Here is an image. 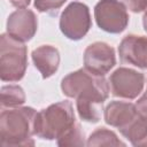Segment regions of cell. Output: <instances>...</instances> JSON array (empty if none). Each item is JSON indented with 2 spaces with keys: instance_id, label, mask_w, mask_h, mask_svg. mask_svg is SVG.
I'll use <instances>...</instances> for the list:
<instances>
[{
  "instance_id": "obj_1",
  "label": "cell",
  "mask_w": 147,
  "mask_h": 147,
  "mask_svg": "<svg viewBox=\"0 0 147 147\" xmlns=\"http://www.w3.org/2000/svg\"><path fill=\"white\" fill-rule=\"evenodd\" d=\"M37 111L32 107H16L0 114V145L2 147L34 146V121Z\"/></svg>"
},
{
  "instance_id": "obj_10",
  "label": "cell",
  "mask_w": 147,
  "mask_h": 147,
  "mask_svg": "<svg viewBox=\"0 0 147 147\" xmlns=\"http://www.w3.org/2000/svg\"><path fill=\"white\" fill-rule=\"evenodd\" d=\"M118 53L123 62L147 69V37L138 34L125 36L118 46Z\"/></svg>"
},
{
  "instance_id": "obj_12",
  "label": "cell",
  "mask_w": 147,
  "mask_h": 147,
  "mask_svg": "<svg viewBox=\"0 0 147 147\" xmlns=\"http://www.w3.org/2000/svg\"><path fill=\"white\" fill-rule=\"evenodd\" d=\"M31 57L34 67L41 74L44 79L53 76L60 64V53L52 45H41L32 51Z\"/></svg>"
},
{
  "instance_id": "obj_14",
  "label": "cell",
  "mask_w": 147,
  "mask_h": 147,
  "mask_svg": "<svg viewBox=\"0 0 147 147\" xmlns=\"http://www.w3.org/2000/svg\"><path fill=\"white\" fill-rule=\"evenodd\" d=\"M86 145L88 147H96V146H125V142L119 140L117 134L108 130L107 127H98L94 130L90 137L87 138Z\"/></svg>"
},
{
  "instance_id": "obj_20",
  "label": "cell",
  "mask_w": 147,
  "mask_h": 147,
  "mask_svg": "<svg viewBox=\"0 0 147 147\" xmlns=\"http://www.w3.org/2000/svg\"><path fill=\"white\" fill-rule=\"evenodd\" d=\"M9 2L14 6V7H17V8H25L30 5L31 0H9Z\"/></svg>"
},
{
  "instance_id": "obj_19",
  "label": "cell",
  "mask_w": 147,
  "mask_h": 147,
  "mask_svg": "<svg viewBox=\"0 0 147 147\" xmlns=\"http://www.w3.org/2000/svg\"><path fill=\"white\" fill-rule=\"evenodd\" d=\"M136 109L139 116L147 118V91L136 102Z\"/></svg>"
},
{
  "instance_id": "obj_11",
  "label": "cell",
  "mask_w": 147,
  "mask_h": 147,
  "mask_svg": "<svg viewBox=\"0 0 147 147\" xmlns=\"http://www.w3.org/2000/svg\"><path fill=\"white\" fill-rule=\"evenodd\" d=\"M138 116L136 105L129 101H111L103 110L105 122L118 130L127 126Z\"/></svg>"
},
{
  "instance_id": "obj_2",
  "label": "cell",
  "mask_w": 147,
  "mask_h": 147,
  "mask_svg": "<svg viewBox=\"0 0 147 147\" xmlns=\"http://www.w3.org/2000/svg\"><path fill=\"white\" fill-rule=\"evenodd\" d=\"M61 90L68 98L105 102L109 95V84L105 76L95 75L85 68L67 75L61 82Z\"/></svg>"
},
{
  "instance_id": "obj_8",
  "label": "cell",
  "mask_w": 147,
  "mask_h": 147,
  "mask_svg": "<svg viewBox=\"0 0 147 147\" xmlns=\"http://www.w3.org/2000/svg\"><path fill=\"white\" fill-rule=\"evenodd\" d=\"M116 64L115 49L103 41H95L84 51V68L88 71L105 76Z\"/></svg>"
},
{
  "instance_id": "obj_18",
  "label": "cell",
  "mask_w": 147,
  "mask_h": 147,
  "mask_svg": "<svg viewBox=\"0 0 147 147\" xmlns=\"http://www.w3.org/2000/svg\"><path fill=\"white\" fill-rule=\"evenodd\" d=\"M67 0H34V8L40 13H48L61 8Z\"/></svg>"
},
{
  "instance_id": "obj_5",
  "label": "cell",
  "mask_w": 147,
  "mask_h": 147,
  "mask_svg": "<svg viewBox=\"0 0 147 147\" xmlns=\"http://www.w3.org/2000/svg\"><path fill=\"white\" fill-rule=\"evenodd\" d=\"M92 26L88 7L79 1L70 2L61 14L60 30L70 40H80Z\"/></svg>"
},
{
  "instance_id": "obj_6",
  "label": "cell",
  "mask_w": 147,
  "mask_h": 147,
  "mask_svg": "<svg viewBox=\"0 0 147 147\" xmlns=\"http://www.w3.org/2000/svg\"><path fill=\"white\" fill-rule=\"evenodd\" d=\"M98 26L108 33H121L129 24L126 6L121 0H100L94 7Z\"/></svg>"
},
{
  "instance_id": "obj_13",
  "label": "cell",
  "mask_w": 147,
  "mask_h": 147,
  "mask_svg": "<svg viewBox=\"0 0 147 147\" xmlns=\"http://www.w3.org/2000/svg\"><path fill=\"white\" fill-rule=\"evenodd\" d=\"M119 132L134 147H147V118L137 116Z\"/></svg>"
},
{
  "instance_id": "obj_16",
  "label": "cell",
  "mask_w": 147,
  "mask_h": 147,
  "mask_svg": "<svg viewBox=\"0 0 147 147\" xmlns=\"http://www.w3.org/2000/svg\"><path fill=\"white\" fill-rule=\"evenodd\" d=\"M25 102V93L18 85H6L0 90V103L2 108H16Z\"/></svg>"
},
{
  "instance_id": "obj_9",
  "label": "cell",
  "mask_w": 147,
  "mask_h": 147,
  "mask_svg": "<svg viewBox=\"0 0 147 147\" xmlns=\"http://www.w3.org/2000/svg\"><path fill=\"white\" fill-rule=\"evenodd\" d=\"M7 33L14 39L25 42L33 38L38 29V20L31 9L20 8L13 11L7 20Z\"/></svg>"
},
{
  "instance_id": "obj_7",
  "label": "cell",
  "mask_w": 147,
  "mask_h": 147,
  "mask_svg": "<svg viewBox=\"0 0 147 147\" xmlns=\"http://www.w3.org/2000/svg\"><path fill=\"white\" fill-rule=\"evenodd\" d=\"M109 83L113 95L132 100L142 92L145 76L134 69L119 67L110 75Z\"/></svg>"
},
{
  "instance_id": "obj_15",
  "label": "cell",
  "mask_w": 147,
  "mask_h": 147,
  "mask_svg": "<svg viewBox=\"0 0 147 147\" xmlns=\"http://www.w3.org/2000/svg\"><path fill=\"white\" fill-rule=\"evenodd\" d=\"M102 105H103L102 102L95 100H84V99L76 100V107L79 118L88 123H96L100 121Z\"/></svg>"
},
{
  "instance_id": "obj_4",
  "label": "cell",
  "mask_w": 147,
  "mask_h": 147,
  "mask_svg": "<svg viewBox=\"0 0 147 147\" xmlns=\"http://www.w3.org/2000/svg\"><path fill=\"white\" fill-rule=\"evenodd\" d=\"M28 48L24 42L10 37L0 36V78L2 82H18L26 71Z\"/></svg>"
},
{
  "instance_id": "obj_17",
  "label": "cell",
  "mask_w": 147,
  "mask_h": 147,
  "mask_svg": "<svg viewBox=\"0 0 147 147\" xmlns=\"http://www.w3.org/2000/svg\"><path fill=\"white\" fill-rule=\"evenodd\" d=\"M85 136L84 132L78 123H76L72 127H70L63 136H61L56 141L57 145L61 147H67V146H84L86 145L85 142Z\"/></svg>"
},
{
  "instance_id": "obj_3",
  "label": "cell",
  "mask_w": 147,
  "mask_h": 147,
  "mask_svg": "<svg viewBox=\"0 0 147 147\" xmlns=\"http://www.w3.org/2000/svg\"><path fill=\"white\" fill-rule=\"evenodd\" d=\"M76 123L71 102L60 101L37 113L34 134L45 140H57Z\"/></svg>"
},
{
  "instance_id": "obj_21",
  "label": "cell",
  "mask_w": 147,
  "mask_h": 147,
  "mask_svg": "<svg viewBox=\"0 0 147 147\" xmlns=\"http://www.w3.org/2000/svg\"><path fill=\"white\" fill-rule=\"evenodd\" d=\"M142 24H144V29H145V31L147 32V11L144 13V16H142Z\"/></svg>"
},
{
  "instance_id": "obj_22",
  "label": "cell",
  "mask_w": 147,
  "mask_h": 147,
  "mask_svg": "<svg viewBox=\"0 0 147 147\" xmlns=\"http://www.w3.org/2000/svg\"><path fill=\"white\" fill-rule=\"evenodd\" d=\"M147 11V0H144V13Z\"/></svg>"
}]
</instances>
